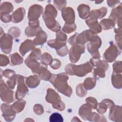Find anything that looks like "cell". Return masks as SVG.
<instances>
[{
	"mask_svg": "<svg viewBox=\"0 0 122 122\" xmlns=\"http://www.w3.org/2000/svg\"><path fill=\"white\" fill-rule=\"evenodd\" d=\"M68 79L66 73H61L58 75H52L50 81L59 92L68 97H70L72 93V90L68 85L67 81Z\"/></svg>",
	"mask_w": 122,
	"mask_h": 122,
	"instance_id": "cell-1",
	"label": "cell"
},
{
	"mask_svg": "<svg viewBox=\"0 0 122 122\" xmlns=\"http://www.w3.org/2000/svg\"><path fill=\"white\" fill-rule=\"evenodd\" d=\"M92 69V65L89 62L79 65L72 64H68L65 70L70 75H75L79 77H82L90 72Z\"/></svg>",
	"mask_w": 122,
	"mask_h": 122,
	"instance_id": "cell-2",
	"label": "cell"
},
{
	"mask_svg": "<svg viewBox=\"0 0 122 122\" xmlns=\"http://www.w3.org/2000/svg\"><path fill=\"white\" fill-rule=\"evenodd\" d=\"M46 100L48 102L51 103L53 107L56 109L62 111L65 109V105L61 101L59 94L51 88L47 90Z\"/></svg>",
	"mask_w": 122,
	"mask_h": 122,
	"instance_id": "cell-3",
	"label": "cell"
},
{
	"mask_svg": "<svg viewBox=\"0 0 122 122\" xmlns=\"http://www.w3.org/2000/svg\"><path fill=\"white\" fill-rule=\"evenodd\" d=\"M90 41V42L87 44L88 51L91 53L93 59H99L101 56L98 51V48L100 47L102 44L100 38L97 35H94Z\"/></svg>",
	"mask_w": 122,
	"mask_h": 122,
	"instance_id": "cell-4",
	"label": "cell"
},
{
	"mask_svg": "<svg viewBox=\"0 0 122 122\" xmlns=\"http://www.w3.org/2000/svg\"><path fill=\"white\" fill-rule=\"evenodd\" d=\"M13 92L8 88L1 79L0 81V98L2 101L10 103L14 101Z\"/></svg>",
	"mask_w": 122,
	"mask_h": 122,
	"instance_id": "cell-5",
	"label": "cell"
},
{
	"mask_svg": "<svg viewBox=\"0 0 122 122\" xmlns=\"http://www.w3.org/2000/svg\"><path fill=\"white\" fill-rule=\"evenodd\" d=\"M84 52V46L82 45H73L69 51L70 61L75 63L79 60L81 54Z\"/></svg>",
	"mask_w": 122,
	"mask_h": 122,
	"instance_id": "cell-6",
	"label": "cell"
},
{
	"mask_svg": "<svg viewBox=\"0 0 122 122\" xmlns=\"http://www.w3.org/2000/svg\"><path fill=\"white\" fill-rule=\"evenodd\" d=\"M0 48L2 51L5 53H9L11 51L12 37L9 34L4 33L0 37Z\"/></svg>",
	"mask_w": 122,
	"mask_h": 122,
	"instance_id": "cell-7",
	"label": "cell"
},
{
	"mask_svg": "<svg viewBox=\"0 0 122 122\" xmlns=\"http://www.w3.org/2000/svg\"><path fill=\"white\" fill-rule=\"evenodd\" d=\"M24 77L19 75L18 77V87L16 92V98L18 100H21L28 92V89L24 83Z\"/></svg>",
	"mask_w": 122,
	"mask_h": 122,
	"instance_id": "cell-8",
	"label": "cell"
},
{
	"mask_svg": "<svg viewBox=\"0 0 122 122\" xmlns=\"http://www.w3.org/2000/svg\"><path fill=\"white\" fill-rule=\"evenodd\" d=\"M121 51L118 50L117 47L114 45H111L105 51L103 57L106 61L110 62L115 61L117 56L119 55Z\"/></svg>",
	"mask_w": 122,
	"mask_h": 122,
	"instance_id": "cell-9",
	"label": "cell"
},
{
	"mask_svg": "<svg viewBox=\"0 0 122 122\" xmlns=\"http://www.w3.org/2000/svg\"><path fill=\"white\" fill-rule=\"evenodd\" d=\"M94 34L91 30H85L81 34L76 33L74 45L76 43L82 44L86 43L90 41Z\"/></svg>",
	"mask_w": 122,
	"mask_h": 122,
	"instance_id": "cell-10",
	"label": "cell"
},
{
	"mask_svg": "<svg viewBox=\"0 0 122 122\" xmlns=\"http://www.w3.org/2000/svg\"><path fill=\"white\" fill-rule=\"evenodd\" d=\"M2 116L7 122H10L14 120L16 116V112L12 109L11 106L3 103L1 105Z\"/></svg>",
	"mask_w": 122,
	"mask_h": 122,
	"instance_id": "cell-11",
	"label": "cell"
},
{
	"mask_svg": "<svg viewBox=\"0 0 122 122\" xmlns=\"http://www.w3.org/2000/svg\"><path fill=\"white\" fill-rule=\"evenodd\" d=\"M109 119L114 122H122V108L121 106L112 105L110 110Z\"/></svg>",
	"mask_w": 122,
	"mask_h": 122,
	"instance_id": "cell-12",
	"label": "cell"
},
{
	"mask_svg": "<svg viewBox=\"0 0 122 122\" xmlns=\"http://www.w3.org/2000/svg\"><path fill=\"white\" fill-rule=\"evenodd\" d=\"M43 8L40 5H33L30 7L28 13V19L30 21L38 20L42 13Z\"/></svg>",
	"mask_w": 122,
	"mask_h": 122,
	"instance_id": "cell-13",
	"label": "cell"
},
{
	"mask_svg": "<svg viewBox=\"0 0 122 122\" xmlns=\"http://www.w3.org/2000/svg\"><path fill=\"white\" fill-rule=\"evenodd\" d=\"M43 19L47 27L53 31H59L61 29V26L54 18L43 16Z\"/></svg>",
	"mask_w": 122,
	"mask_h": 122,
	"instance_id": "cell-14",
	"label": "cell"
},
{
	"mask_svg": "<svg viewBox=\"0 0 122 122\" xmlns=\"http://www.w3.org/2000/svg\"><path fill=\"white\" fill-rule=\"evenodd\" d=\"M74 12L71 7L64 9L62 10V16L66 23H73L75 19Z\"/></svg>",
	"mask_w": 122,
	"mask_h": 122,
	"instance_id": "cell-15",
	"label": "cell"
},
{
	"mask_svg": "<svg viewBox=\"0 0 122 122\" xmlns=\"http://www.w3.org/2000/svg\"><path fill=\"white\" fill-rule=\"evenodd\" d=\"M34 42L31 40H27L25 41L20 47V51L21 54L24 56L26 52L34 49L35 46Z\"/></svg>",
	"mask_w": 122,
	"mask_h": 122,
	"instance_id": "cell-16",
	"label": "cell"
},
{
	"mask_svg": "<svg viewBox=\"0 0 122 122\" xmlns=\"http://www.w3.org/2000/svg\"><path fill=\"white\" fill-rule=\"evenodd\" d=\"M92 113V108L88 104L82 105L79 109V115L84 120H88Z\"/></svg>",
	"mask_w": 122,
	"mask_h": 122,
	"instance_id": "cell-17",
	"label": "cell"
},
{
	"mask_svg": "<svg viewBox=\"0 0 122 122\" xmlns=\"http://www.w3.org/2000/svg\"><path fill=\"white\" fill-rule=\"evenodd\" d=\"M113 105H114V103L112 101L109 99H104L99 104L98 108L97 109V112L100 114H102L106 112L108 107H111Z\"/></svg>",
	"mask_w": 122,
	"mask_h": 122,
	"instance_id": "cell-18",
	"label": "cell"
},
{
	"mask_svg": "<svg viewBox=\"0 0 122 122\" xmlns=\"http://www.w3.org/2000/svg\"><path fill=\"white\" fill-rule=\"evenodd\" d=\"M25 10L22 8L18 9L15 11L12 15V21L15 23H18L21 21L24 16Z\"/></svg>",
	"mask_w": 122,
	"mask_h": 122,
	"instance_id": "cell-19",
	"label": "cell"
},
{
	"mask_svg": "<svg viewBox=\"0 0 122 122\" xmlns=\"http://www.w3.org/2000/svg\"><path fill=\"white\" fill-rule=\"evenodd\" d=\"M107 10L104 7L98 10H93L91 11L90 14H89L91 17L90 19L96 20H97V19L99 18L101 19L105 15L106 13H107Z\"/></svg>",
	"mask_w": 122,
	"mask_h": 122,
	"instance_id": "cell-20",
	"label": "cell"
},
{
	"mask_svg": "<svg viewBox=\"0 0 122 122\" xmlns=\"http://www.w3.org/2000/svg\"><path fill=\"white\" fill-rule=\"evenodd\" d=\"M37 37L34 39V43L36 45L42 44L46 41L47 36L46 33L41 29L36 34Z\"/></svg>",
	"mask_w": 122,
	"mask_h": 122,
	"instance_id": "cell-21",
	"label": "cell"
},
{
	"mask_svg": "<svg viewBox=\"0 0 122 122\" xmlns=\"http://www.w3.org/2000/svg\"><path fill=\"white\" fill-rule=\"evenodd\" d=\"M40 82V79L37 76H30L26 79L27 85L30 88H34L37 87Z\"/></svg>",
	"mask_w": 122,
	"mask_h": 122,
	"instance_id": "cell-22",
	"label": "cell"
},
{
	"mask_svg": "<svg viewBox=\"0 0 122 122\" xmlns=\"http://www.w3.org/2000/svg\"><path fill=\"white\" fill-rule=\"evenodd\" d=\"M79 16L83 19H86L89 16L90 8L86 5H81L78 8Z\"/></svg>",
	"mask_w": 122,
	"mask_h": 122,
	"instance_id": "cell-23",
	"label": "cell"
},
{
	"mask_svg": "<svg viewBox=\"0 0 122 122\" xmlns=\"http://www.w3.org/2000/svg\"><path fill=\"white\" fill-rule=\"evenodd\" d=\"M90 63L93 66L102 68L105 71L107 70L109 67L108 64L107 62L104 61H101L99 59H95L93 58L91 59L90 60Z\"/></svg>",
	"mask_w": 122,
	"mask_h": 122,
	"instance_id": "cell-24",
	"label": "cell"
},
{
	"mask_svg": "<svg viewBox=\"0 0 122 122\" xmlns=\"http://www.w3.org/2000/svg\"><path fill=\"white\" fill-rule=\"evenodd\" d=\"M25 104L26 102L25 101L20 100L11 105V107L16 113H19L23 110Z\"/></svg>",
	"mask_w": 122,
	"mask_h": 122,
	"instance_id": "cell-25",
	"label": "cell"
},
{
	"mask_svg": "<svg viewBox=\"0 0 122 122\" xmlns=\"http://www.w3.org/2000/svg\"><path fill=\"white\" fill-rule=\"evenodd\" d=\"M112 83L113 86L117 89H121L122 87V77L121 74H117L113 72L112 77Z\"/></svg>",
	"mask_w": 122,
	"mask_h": 122,
	"instance_id": "cell-26",
	"label": "cell"
},
{
	"mask_svg": "<svg viewBox=\"0 0 122 122\" xmlns=\"http://www.w3.org/2000/svg\"><path fill=\"white\" fill-rule=\"evenodd\" d=\"M48 44L51 47L56 49L57 50L61 48V47L66 45V41H61L59 40H58L57 39L51 40L48 41Z\"/></svg>",
	"mask_w": 122,
	"mask_h": 122,
	"instance_id": "cell-27",
	"label": "cell"
},
{
	"mask_svg": "<svg viewBox=\"0 0 122 122\" xmlns=\"http://www.w3.org/2000/svg\"><path fill=\"white\" fill-rule=\"evenodd\" d=\"M13 10V6L12 4L9 2H5L1 5L0 6V14H8Z\"/></svg>",
	"mask_w": 122,
	"mask_h": 122,
	"instance_id": "cell-28",
	"label": "cell"
},
{
	"mask_svg": "<svg viewBox=\"0 0 122 122\" xmlns=\"http://www.w3.org/2000/svg\"><path fill=\"white\" fill-rule=\"evenodd\" d=\"M100 24L103 30H108L113 28L115 22L111 19H104L101 21Z\"/></svg>",
	"mask_w": 122,
	"mask_h": 122,
	"instance_id": "cell-29",
	"label": "cell"
},
{
	"mask_svg": "<svg viewBox=\"0 0 122 122\" xmlns=\"http://www.w3.org/2000/svg\"><path fill=\"white\" fill-rule=\"evenodd\" d=\"M96 84V79L88 78L83 82V86L86 90H91L94 88Z\"/></svg>",
	"mask_w": 122,
	"mask_h": 122,
	"instance_id": "cell-30",
	"label": "cell"
},
{
	"mask_svg": "<svg viewBox=\"0 0 122 122\" xmlns=\"http://www.w3.org/2000/svg\"><path fill=\"white\" fill-rule=\"evenodd\" d=\"M11 65H17L23 62V59L17 53H14L10 56Z\"/></svg>",
	"mask_w": 122,
	"mask_h": 122,
	"instance_id": "cell-31",
	"label": "cell"
},
{
	"mask_svg": "<svg viewBox=\"0 0 122 122\" xmlns=\"http://www.w3.org/2000/svg\"><path fill=\"white\" fill-rule=\"evenodd\" d=\"M88 121L92 122H106L105 117L101 114H98L95 112H92L91 115L89 118Z\"/></svg>",
	"mask_w": 122,
	"mask_h": 122,
	"instance_id": "cell-32",
	"label": "cell"
},
{
	"mask_svg": "<svg viewBox=\"0 0 122 122\" xmlns=\"http://www.w3.org/2000/svg\"><path fill=\"white\" fill-rule=\"evenodd\" d=\"M53 61L52 58L50 54L47 52L44 53L41 57V62L42 64L47 65H50Z\"/></svg>",
	"mask_w": 122,
	"mask_h": 122,
	"instance_id": "cell-33",
	"label": "cell"
},
{
	"mask_svg": "<svg viewBox=\"0 0 122 122\" xmlns=\"http://www.w3.org/2000/svg\"><path fill=\"white\" fill-rule=\"evenodd\" d=\"M76 29V26L74 23H65L62 28V30L64 32L69 33L72 32Z\"/></svg>",
	"mask_w": 122,
	"mask_h": 122,
	"instance_id": "cell-34",
	"label": "cell"
},
{
	"mask_svg": "<svg viewBox=\"0 0 122 122\" xmlns=\"http://www.w3.org/2000/svg\"><path fill=\"white\" fill-rule=\"evenodd\" d=\"M51 122H62L63 121L62 116L59 113L55 112L51 114L49 118Z\"/></svg>",
	"mask_w": 122,
	"mask_h": 122,
	"instance_id": "cell-35",
	"label": "cell"
},
{
	"mask_svg": "<svg viewBox=\"0 0 122 122\" xmlns=\"http://www.w3.org/2000/svg\"><path fill=\"white\" fill-rule=\"evenodd\" d=\"M41 29L40 27L37 29L31 28L30 27H28L25 29V34L28 37H33L36 35L38 32Z\"/></svg>",
	"mask_w": 122,
	"mask_h": 122,
	"instance_id": "cell-36",
	"label": "cell"
},
{
	"mask_svg": "<svg viewBox=\"0 0 122 122\" xmlns=\"http://www.w3.org/2000/svg\"><path fill=\"white\" fill-rule=\"evenodd\" d=\"M39 76L42 80L44 81H48L50 80L52 75L50 71H49L47 68H45L39 74Z\"/></svg>",
	"mask_w": 122,
	"mask_h": 122,
	"instance_id": "cell-37",
	"label": "cell"
},
{
	"mask_svg": "<svg viewBox=\"0 0 122 122\" xmlns=\"http://www.w3.org/2000/svg\"><path fill=\"white\" fill-rule=\"evenodd\" d=\"M87 104H88L92 109H95L97 108L98 102L96 99L93 97H89L86 99Z\"/></svg>",
	"mask_w": 122,
	"mask_h": 122,
	"instance_id": "cell-38",
	"label": "cell"
},
{
	"mask_svg": "<svg viewBox=\"0 0 122 122\" xmlns=\"http://www.w3.org/2000/svg\"><path fill=\"white\" fill-rule=\"evenodd\" d=\"M76 93L78 96L79 97L85 96L87 93L86 91L85 90V88L82 84V83L79 84L76 88Z\"/></svg>",
	"mask_w": 122,
	"mask_h": 122,
	"instance_id": "cell-39",
	"label": "cell"
},
{
	"mask_svg": "<svg viewBox=\"0 0 122 122\" xmlns=\"http://www.w3.org/2000/svg\"><path fill=\"white\" fill-rule=\"evenodd\" d=\"M93 75L94 77L103 78L105 77V70L101 68H97L94 69Z\"/></svg>",
	"mask_w": 122,
	"mask_h": 122,
	"instance_id": "cell-40",
	"label": "cell"
},
{
	"mask_svg": "<svg viewBox=\"0 0 122 122\" xmlns=\"http://www.w3.org/2000/svg\"><path fill=\"white\" fill-rule=\"evenodd\" d=\"M8 33L12 37L17 38L20 35V30L18 28L12 27L9 30Z\"/></svg>",
	"mask_w": 122,
	"mask_h": 122,
	"instance_id": "cell-41",
	"label": "cell"
},
{
	"mask_svg": "<svg viewBox=\"0 0 122 122\" xmlns=\"http://www.w3.org/2000/svg\"><path fill=\"white\" fill-rule=\"evenodd\" d=\"M18 76L19 75H14L9 81H7V84L10 89H14L16 84V80L18 79Z\"/></svg>",
	"mask_w": 122,
	"mask_h": 122,
	"instance_id": "cell-42",
	"label": "cell"
},
{
	"mask_svg": "<svg viewBox=\"0 0 122 122\" xmlns=\"http://www.w3.org/2000/svg\"><path fill=\"white\" fill-rule=\"evenodd\" d=\"M41 52L40 49H36L29 55L28 57L37 60L40 59V57H41Z\"/></svg>",
	"mask_w": 122,
	"mask_h": 122,
	"instance_id": "cell-43",
	"label": "cell"
},
{
	"mask_svg": "<svg viewBox=\"0 0 122 122\" xmlns=\"http://www.w3.org/2000/svg\"><path fill=\"white\" fill-rule=\"evenodd\" d=\"M56 51H57V54L59 55H60L61 56H64L67 54L68 50V48L66 47V46L64 45V46L61 47V48H59V49L56 50Z\"/></svg>",
	"mask_w": 122,
	"mask_h": 122,
	"instance_id": "cell-44",
	"label": "cell"
},
{
	"mask_svg": "<svg viewBox=\"0 0 122 122\" xmlns=\"http://www.w3.org/2000/svg\"><path fill=\"white\" fill-rule=\"evenodd\" d=\"M122 62L121 61H118L115 62L113 64V71L114 73H121L122 72Z\"/></svg>",
	"mask_w": 122,
	"mask_h": 122,
	"instance_id": "cell-45",
	"label": "cell"
},
{
	"mask_svg": "<svg viewBox=\"0 0 122 122\" xmlns=\"http://www.w3.org/2000/svg\"><path fill=\"white\" fill-rule=\"evenodd\" d=\"M34 112L37 115H41L44 112V110L42 106L40 104H36L33 107Z\"/></svg>",
	"mask_w": 122,
	"mask_h": 122,
	"instance_id": "cell-46",
	"label": "cell"
},
{
	"mask_svg": "<svg viewBox=\"0 0 122 122\" xmlns=\"http://www.w3.org/2000/svg\"><path fill=\"white\" fill-rule=\"evenodd\" d=\"M9 63V59L5 55L0 54V65L1 66H4L7 65Z\"/></svg>",
	"mask_w": 122,
	"mask_h": 122,
	"instance_id": "cell-47",
	"label": "cell"
},
{
	"mask_svg": "<svg viewBox=\"0 0 122 122\" xmlns=\"http://www.w3.org/2000/svg\"><path fill=\"white\" fill-rule=\"evenodd\" d=\"M67 36L61 31H59L56 34V39L61 41L65 42L67 40Z\"/></svg>",
	"mask_w": 122,
	"mask_h": 122,
	"instance_id": "cell-48",
	"label": "cell"
},
{
	"mask_svg": "<svg viewBox=\"0 0 122 122\" xmlns=\"http://www.w3.org/2000/svg\"><path fill=\"white\" fill-rule=\"evenodd\" d=\"M61 63L59 60L57 59H54L53 60L52 62L50 64L51 68L53 69H58L61 66Z\"/></svg>",
	"mask_w": 122,
	"mask_h": 122,
	"instance_id": "cell-49",
	"label": "cell"
},
{
	"mask_svg": "<svg viewBox=\"0 0 122 122\" xmlns=\"http://www.w3.org/2000/svg\"><path fill=\"white\" fill-rule=\"evenodd\" d=\"M1 16V20L5 22H10V20H11L12 19V16L10 15L9 14H0Z\"/></svg>",
	"mask_w": 122,
	"mask_h": 122,
	"instance_id": "cell-50",
	"label": "cell"
},
{
	"mask_svg": "<svg viewBox=\"0 0 122 122\" xmlns=\"http://www.w3.org/2000/svg\"><path fill=\"white\" fill-rule=\"evenodd\" d=\"M15 75V71L10 70H6L3 71V75L6 78H11Z\"/></svg>",
	"mask_w": 122,
	"mask_h": 122,
	"instance_id": "cell-51",
	"label": "cell"
},
{
	"mask_svg": "<svg viewBox=\"0 0 122 122\" xmlns=\"http://www.w3.org/2000/svg\"><path fill=\"white\" fill-rule=\"evenodd\" d=\"M29 26L30 28L33 29H37L39 28V21L38 20L29 21Z\"/></svg>",
	"mask_w": 122,
	"mask_h": 122,
	"instance_id": "cell-52",
	"label": "cell"
},
{
	"mask_svg": "<svg viewBox=\"0 0 122 122\" xmlns=\"http://www.w3.org/2000/svg\"><path fill=\"white\" fill-rule=\"evenodd\" d=\"M76 121H78V122H81V121L79 119V118L78 117H73V118L72 119L71 122H76Z\"/></svg>",
	"mask_w": 122,
	"mask_h": 122,
	"instance_id": "cell-53",
	"label": "cell"
}]
</instances>
